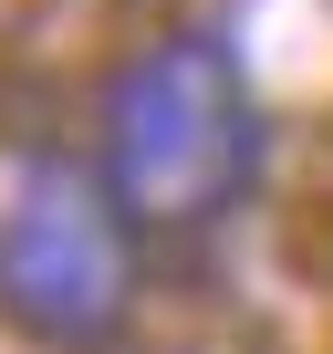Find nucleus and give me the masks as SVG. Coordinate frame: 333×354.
Here are the masks:
<instances>
[{"label": "nucleus", "mask_w": 333, "mask_h": 354, "mask_svg": "<svg viewBox=\"0 0 333 354\" xmlns=\"http://www.w3.org/2000/svg\"><path fill=\"white\" fill-rule=\"evenodd\" d=\"M135 313V219L104 167L32 156L0 198V323L42 354H115Z\"/></svg>", "instance_id": "2"}, {"label": "nucleus", "mask_w": 333, "mask_h": 354, "mask_svg": "<svg viewBox=\"0 0 333 354\" xmlns=\"http://www.w3.org/2000/svg\"><path fill=\"white\" fill-rule=\"evenodd\" d=\"M260 94L219 32H166L146 42L94 115V167L135 240H198L260 188Z\"/></svg>", "instance_id": "1"}]
</instances>
